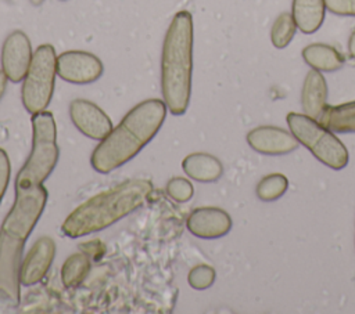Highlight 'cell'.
Wrapping results in <instances>:
<instances>
[{"instance_id":"1","label":"cell","mask_w":355,"mask_h":314,"mask_svg":"<svg viewBox=\"0 0 355 314\" xmlns=\"http://www.w3.org/2000/svg\"><path fill=\"white\" fill-rule=\"evenodd\" d=\"M32 151L17 174L15 201L0 228V286L3 288L19 284L25 241L47 202L43 181L55 167L60 155L53 113L44 111L32 115Z\"/></svg>"},{"instance_id":"2","label":"cell","mask_w":355,"mask_h":314,"mask_svg":"<svg viewBox=\"0 0 355 314\" xmlns=\"http://www.w3.org/2000/svg\"><path fill=\"white\" fill-rule=\"evenodd\" d=\"M161 100H146L133 107L121 123L94 148L90 163L101 174L111 173L135 158L158 133L166 115Z\"/></svg>"},{"instance_id":"3","label":"cell","mask_w":355,"mask_h":314,"mask_svg":"<svg viewBox=\"0 0 355 314\" xmlns=\"http://www.w3.org/2000/svg\"><path fill=\"white\" fill-rule=\"evenodd\" d=\"M193 18L189 11L175 14L166 30L161 55V90L172 115H183L191 95Z\"/></svg>"},{"instance_id":"4","label":"cell","mask_w":355,"mask_h":314,"mask_svg":"<svg viewBox=\"0 0 355 314\" xmlns=\"http://www.w3.org/2000/svg\"><path fill=\"white\" fill-rule=\"evenodd\" d=\"M151 191V181L144 178H133L104 191L79 205L65 219L62 232L69 238H79L101 231L140 207Z\"/></svg>"},{"instance_id":"5","label":"cell","mask_w":355,"mask_h":314,"mask_svg":"<svg viewBox=\"0 0 355 314\" xmlns=\"http://www.w3.org/2000/svg\"><path fill=\"white\" fill-rule=\"evenodd\" d=\"M286 119L298 142L302 144L319 162L333 170H341L347 166L348 151L330 129L316 119L297 112H290Z\"/></svg>"},{"instance_id":"6","label":"cell","mask_w":355,"mask_h":314,"mask_svg":"<svg viewBox=\"0 0 355 314\" xmlns=\"http://www.w3.org/2000/svg\"><path fill=\"white\" fill-rule=\"evenodd\" d=\"M57 75V54L51 44L39 46L24 77L21 98L25 109L35 115L43 112L53 97Z\"/></svg>"},{"instance_id":"7","label":"cell","mask_w":355,"mask_h":314,"mask_svg":"<svg viewBox=\"0 0 355 314\" xmlns=\"http://www.w3.org/2000/svg\"><path fill=\"white\" fill-rule=\"evenodd\" d=\"M103 62L92 53L71 50L57 55V75L73 84H89L103 75Z\"/></svg>"},{"instance_id":"8","label":"cell","mask_w":355,"mask_h":314,"mask_svg":"<svg viewBox=\"0 0 355 314\" xmlns=\"http://www.w3.org/2000/svg\"><path fill=\"white\" fill-rule=\"evenodd\" d=\"M32 46L22 30L11 32L1 47V71L12 83L24 80L32 62Z\"/></svg>"},{"instance_id":"9","label":"cell","mask_w":355,"mask_h":314,"mask_svg":"<svg viewBox=\"0 0 355 314\" xmlns=\"http://www.w3.org/2000/svg\"><path fill=\"white\" fill-rule=\"evenodd\" d=\"M69 116L75 127L93 140L101 141L114 129L108 115L89 100H73L69 105Z\"/></svg>"},{"instance_id":"10","label":"cell","mask_w":355,"mask_h":314,"mask_svg":"<svg viewBox=\"0 0 355 314\" xmlns=\"http://www.w3.org/2000/svg\"><path fill=\"white\" fill-rule=\"evenodd\" d=\"M247 142L255 152L263 155H286L300 145L293 133L275 126H261L250 130Z\"/></svg>"},{"instance_id":"11","label":"cell","mask_w":355,"mask_h":314,"mask_svg":"<svg viewBox=\"0 0 355 314\" xmlns=\"http://www.w3.org/2000/svg\"><path fill=\"white\" fill-rule=\"evenodd\" d=\"M187 230L202 239H216L232 230V219L227 212L219 207L194 209L186 221Z\"/></svg>"},{"instance_id":"12","label":"cell","mask_w":355,"mask_h":314,"mask_svg":"<svg viewBox=\"0 0 355 314\" xmlns=\"http://www.w3.org/2000/svg\"><path fill=\"white\" fill-rule=\"evenodd\" d=\"M55 255V243L49 237L39 238L21 263L19 281L21 285L31 286L43 279L47 274Z\"/></svg>"},{"instance_id":"13","label":"cell","mask_w":355,"mask_h":314,"mask_svg":"<svg viewBox=\"0 0 355 314\" xmlns=\"http://www.w3.org/2000/svg\"><path fill=\"white\" fill-rule=\"evenodd\" d=\"M327 83L322 72L311 69L304 80L301 90V107L305 115L319 120L326 109Z\"/></svg>"},{"instance_id":"14","label":"cell","mask_w":355,"mask_h":314,"mask_svg":"<svg viewBox=\"0 0 355 314\" xmlns=\"http://www.w3.org/2000/svg\"><path fill=\"white\" fill-rule=\"evenodd\" d=\"M182 167L190 178L200 183H214L223 174L220 160L216 156L205 152H194L187 155L182 162Z\"/></svg>"},{"instance_id":"15","label":"cell","mask_w":355,"mask_h":314,"mask_svg":"<svg viewBox=\"0 0 355 314\" xmlns=\"http://www.w3.org/2000/svg\"><path fill=\"white\" fill-rule=\"evenodd\" d=\"M324 12V0H293L291 15L297 28L305 35L315 33L322 26Z\"/></svg>"},{"instance_id":"16","label":"cell","mask_w":355,"mask_h":314,"mask_svg":"<svg viewBox=\"0 0 355 314\" xmlns=\"http://www.w3.org/2000/svg\"><path fill=\"white\" fill-rule=\"evenodd\" d=\"M302 58L312 69L319 72L338 71L345 62L344 57L333 46L323 43H313L306 46L302 50Z\"/></svg>"},{"instance_id":"17","label":"cell","mask_w":355,"mask_h":314,"mask_svg":"<svg viewBox=\"0 0 355 314\" xmlns=\"http://www.w3.org/2000/svg\"><path fill=\"white\" fill-rule=\"evenodd\" d=\"M320 120L322 124L333 131H355V102L340 107H326Z\"/></svg>"},{"instance_id":"18","label":"cell","mask_w":355,"mask_h":314,"mask_svg":"<svg viewBox=\"0 0 355 314\" xmlns=\"http://www.w3.org/2000/svg\"><path fill=\"white\" fill-rule=\"evenodd\" d=\"M90 261L85 253H73L71 255L61 268V279L67 288L78 286L89 274Z\"/></svg>"},{"instance_id":"19","label":"cell","mask_w":355,"mask_h":314,"mask_svg":"<svg viewBox=\"0 0 355 314\" xmlns=\"http://www.w3.org/2000/svg\"><path fill=\"white\" fill-rule=\"evenodd\" d=\"M288 188V180L284 174L272 173L265 176L257 185V196L263 202H272L286 194Z\"/></svg>"},{"instance_id":"20","label":"cell","mask_w":355,"mask_h":314,"mask_svg":"<svg viewBox=\"0 0 355 314\" xmlns=\"http://www.w3.org/2000/svg\"><path fill=\"white\" fill-rule=\"evenodd\" d=\"M297 30V25L291 12H282L273 22L270 29V40L276 48H284L290 44Z\"/></svg>"},{"instance_id":"21","label":"cell","mask_w":355,"mask_h":314,"mask_svg":"<svg viewBox=\"0 0 355 314\" xmlns=\"http://www.w3.org/2000/svg\"><path fill=\"white\" fill-rule=\"evenodd\" d=\"M215 277H216V273L211 266L198 264L190 270L187 281L191 288L202 290L209 288L214 284Z\"/></svg>"},{"instance_id":"22","label":"cell","mask_w":355,"mask_h":314,"mask_svg":"<svg viewBox=\"0 0 355 314\" xmlns=\"http://www.w3.org/2000/svg\"><path fill=\"white\" fill-rule=\"evenodd\" d=\"M191 183L183 177H173L166 184V194L176 202H187L193 196Z\"/></svg>"},{"instance_id":"23","label":"cell","mask_w":355,"mask_h":314,"mask_svg":"<svg viewBox=\"0 0 355 314\" xmlns=\"http://www.w3.org/2000/svg\"><path fill=\"white\" fill-rule=\"evenodd\" d=\"M326 10L336 15L355 17V0H324Z\"/></svg>"},{"instance_id":"24","label":"cell","mask_w":355,"mask_h":314,"mask_svg":"<svg viewBox=\"0 0 355 314\" xmlns=\"http://www.w3.org/2000/svg\"><path fill=\"white\" fill-rule=\"evenodd\" d=\"M10 181V160L4 149L0 148V201Z\"/></svg>"},{"instance_id":"25","label":"cell","mask_w":355,"mask_h":314,"mask_svg":"<svg viewBox=\"0 0 355 314\" xmlns=\"http://www.w3.org/2000/svg\"><path fill=\"white\" fill-rule=\"evenodd\" d=\"M348 53H349L351 58L355 59V30L352 32V35L349 36V40H348Z\"/></svg>"},{"instance_id":"26","label":"cell","mask_w":355,"mask_h":314,"mask_svg":"<svg viewBox=\"0 0 355 314\" xmlns=\"http://www.w3.org/2000/svg\"><path fill=\"white\" fill-rule=\"evenodd\" d=\"M6 86H7V76L4 75L3 71H0V100L6 91Z\"/></svg>"},{"instance_id":"27","label":"cell","mask_w":355,"mask_h":314,"mask_svg":"<svg viewBox=\"0 0 355 314\" xmlns=\"http://www.w3.org/2000/svg\"><path fill=\"white\" fill-rule=\"evenodd\" d=\"M31 1V4H33V6H40L44 0H29Z\"/></svg>"}]
</instances>
